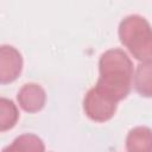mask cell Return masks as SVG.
Returning a JSON list of instances; mask_svg holds the SVG:
<instances>
[{
	"label": "cell",
	"instance_id": "cell-6",
	"mask_svg": "<svg viewBox=\"0 0 152 152\" xmlns=\"http://www.w3.org/2000/svg\"><path fill=\"white\" fill-rule=\"evenodd\" d=\"M127 152H152V129L146 126L132 128L126 137Z\"/></svg>",
	"mask_w": 152,
	"mask_h": 152
},
{
	"label": "cell",
	"instance_id": "cell-3",
	"mask_svg": "<svg viewBox=\"0 0 152 152\" xmlns=\"http://www.w3.org/2000/svg\"><path fill=\"white\" fill-rule=\"evenodd\" d=\"M118 108V101L108 96L96 87L90 88L83 99V110L86 115L96 122L110 120Z\"/></svg>",
	"mask_w": 152,
	"mask_h": 152
},
{
	"label": "cell",
	"instance_id": "cell-9",
	"mask_svg": "<svg viewBox=\"0 0 152 152\" xmlns=\"http://www.w3.org/2000/svg\"><path fill=\"white\" fill-rule=\"evenodd\" d=\"M19 119V112L12 100L0 99V131L5 132L15 126Z\"/></svg>",
	"mask_w": 152,
	"mask_h": 152
},
{
	"label": "cell",
	"instance_id": "cell-8",
	"mask_svg": "<svg viewBox=\"0 0 152 152\" xmlns=\"http://www.w3.org/2000/svg\"><path fill=\"white\" fill-rule=\"evenodd\" d=\"M2 152H45V145L38 135L25 133L17 137Z\"/></svg>",
	"mask_w": 152,
	"mask_h": 152
},
{
	"label": "cell",
	"instance_id": "cell-4",
	"mask_svg": "<svg viewBox=\"0 0 152 152\" xmlns=\"http://www.w3.org/2000/svg\"><path fill=\"white\" fill-rule=\"evenodd\" d=\"M23 70L21 53L12 45L0 46V83L7 84L15 81Z\"/></svg>",
	"mask_w": 152,
	"mask_h": 152
},
{
	"label": "cell",
	"instance_id": "cell-7",
	"mask_svg": "<svg viewBox=\"0 0 152 152\" xmlns=\"http://www.w3.org/2000/svg\"><path fill=\"white\" fill-rule=\"evenodd\" d=\"M133 86L141 96L152 97V61H144L137 65L133 75Z\"/></svg>",
	"mask_w": 152,
	"mask_h": 152
},
{
	"label": "cell",
	"instance_id": "cell-1",
	"mask_svg": "<svg viewBox=\"0 0 152 152\" xmlns=\"http://www.w3.org/2000/svg\"><path fill=\"white\" fill-rule=\"evenodd\" d=\"M99 72L97 89L118 102L127 97L132 87L133 63L124 50L114 48L104 51L99 59Z\"/></svg>",
	"mask_w": 152,
	"mask_h": 152
},
{
	"label": "cell",
	"instance_id": "cell-5",
	"mask_svg": "<svg viewBox=\"0 0 152 152\" xmlns=\"http://www.w3.org/2000/svg\"><path fill=\"white\" fill-rule=\"evenodd\" d=\"M19 106L27 113H37L43 109L46 101V93L38 83H25L17 94Z\"/></svg>",
	"mask_w": 152,
	"mask_h": 152
},
{
	"label": "cell",
	"instance_id": "cell-2",
	"mask_svg": "<svg viewBox=\"0 0 152 152\" xmlns=\"http://www.w3.org/2000/svg\"><path fill=\"white\" fill-rule=\"evenodd\" d=\"M119 39L138 61H152V26L139 14H129L119 24Z\"/></svg>",
	"mask_w": 152,
	"mask_h": 152
}]
</instances>
